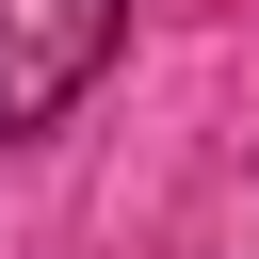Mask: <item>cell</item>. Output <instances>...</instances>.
Masks as SVG:
<instances>
[{
    "label": "cell",
    "instance_id": "6da1fadb",
    "mask_svg": "<svg viewBox=\"0 0 259 259\" xmlns=\"http://www.w3.org/2000/svg\"><path fill=\"white\" fill-rule=\"evenodd\" d=\"M113 32H130V0H0V146L65 130L113 65Z\"/></svg>",
    "mask_w": 259,
    "mask_h": 259
}]
</instances>
